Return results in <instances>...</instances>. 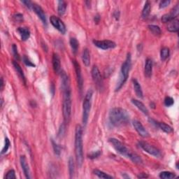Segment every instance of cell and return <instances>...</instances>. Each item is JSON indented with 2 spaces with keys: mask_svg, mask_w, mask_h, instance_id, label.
Listing matches in <instances>:
<instances>
[{
  "mask_svg": "<svg viewBox=\"0 0 179 179\" xmlns=\"http://www.w3.org/2000/svg\"><path fill=\"white\" fill-rule=\"evenodd\" d=\"M109 121L114 127L126 125L129 122V115L124 108H113L109 112Z\"/></svg>",
  "mask_w": 179,
  "mask_h": 179,
  "instance_id": "cell-1",
  "label": "cell"
},
{
  "mask_svg": "<svg viewBox=\"0 0 179 179\" xmlns=\"http://www.w3.org/2000/svg\"><path fill=\"white\" fill-rule=\"evenodd\" d=\"M75 155L79 167L83 163V129L80 125H76L75 130Z\"/></svg>",
  "mask_w": 179,
  "mask_h": 179,
  "instance_id": "cell-2",
  "label": "cell"
},
{
  "mask_svg": "<svg viewBox=\"0 0 179 179\" xmlns=\"http://www.w3.org/2000/svg\"><path fill=\"white\" fill-rule=\"evenodd\" d=\"M132 67V58L130 53H128L127 55L125 60L121 66L120 77H119V80L117 83V86L116 88V91H118L121 89V87L123 86L124 84L125 83L127 80L128 79L129 73Z\"/></svg>",
  "mask_w": 179,
  "mask_h": 179,
  "instance_id": "cell-3",
  "label": "cell"
},
{
  "mask_svg": "<svg viewBox=\"0 0 179 179\" xmlns=\"http://www.w3.org/2000/svg\"><path fill=\"white\" fill-rule=\"evenodd\" d=\"M63 93V102H62V111L64 120L66 123H69L71 114V88L62 90Z\"/></svg>",
  "mask_w": 179,
  "mask_h": 179,
  "instance_id": "cell-4",
  "label": "cell"
},
{
  "mask_svg": "<svg viewBox=\"0 0 179 179\" xmlns=\"http://www.w3.org/2000/svg\"><path fill=\"white\" fill-rule=\"evenodd\" d=\"M92 97V90L90 89L87 92L83 103V123L86 125L89 118V114L91 109V100Z\"/></svg>",
  "mask_w": 179,
  "mask_h": 179,
  "instance_id": "cell-5",
  "label": "cell"
},
{
  "mask_svg": "<svg viewBox=\"0 0 179 179\" xmlns=\"http://www.w3.org/2000/svg\"><path fill=\"white\" fill-rule=\"evenodd\" d=\"M108 141H109L111 144L112 145L113 147L115 148V150L118 153H120V155L128 158L130 156L132 152L128 148L124 146L123 143L119 141L118 139L115 138H111Z\"/></svg>",
  "mask_w": 179,
  "mask_h": 179,
  "instance_id": "cell-6",
  "label": "cell"
},
{
  "mask_svg": "<svg viewBox=\"0 0 179 179\" xmlns=\"http://www.w3.org/2000/svg\"><path fill=\"white\" fill-rule=\"evenodd\" d=\"M91 74L92 79L94 80L95 83L96 84V86H97L98 90H102L103 89V79L102 74L100 73V69H98V67L97 66H94L92 67V71H91Z\"/></svg>",
  "mask_w": 179,
  "mask_h": 179,
  "instance_id": "cell-7",
  "label": "cell"
},
{
  "mask_svg": "<svg viewBox=\"0 0 179 179\" xmlns=\"http://www.w3.org/2000/svg\"><path fill=\"white\" fill-rule=\"evenodd\" d=\"M139 146L141 147L144 151H146L150 155H153L155 157H160L161 155L160 150H158L157 148H155V146H152V145L149 144L148 143L145 141H139Z\"/></svg>",
  "mask_w": 179,
  "mask_h": 179,
  "instance_id": "cell-8",
  "label": "cell"
},
{
  "mask_svg": "<svg viewBox=\"0 0 179 179\" xmlns=\"http://www.w3.org/2000/svg\"><path fill=\"white\" fill-rule=\"evenodd\" d=\"M50 21L52 25L53 26L55 29L58 30L59 32L62 35H64L66 33V26L64 23L62 21V20L59 18L58 17H56L55 15H52L50 18Z\"/></svg>",
  "mask_w": 179,
  "mask_h": 179,
  "instance_id": "cell-9",
  "label": "cell"
},
{
  "mask_svg": "<svg viewBox=\"0 0 179 179\" xmlns=\"http://www.w3.org/2000/svg\"><path fill=\"white\" fill-rule=\"evenodd\" d=\"M93 43L97 48L103 49V50H108V49L114 48L116 46V43L111 40H93Z\"/></svg>",
  "mask_w": 179,
  "mask_h": 179,
  "instance_id": "cell-10",
  "label": "cell"
},
{
  "mask_svg": "<svg viewBox=\"0 0 179 179\" xmlns=\"http://www.w3.org/2000/svg\"><path fill=\"white\" fill-rule=\"evenodd\" d=\"M73 64L74 67L75 71H76L78 87H79L80 92V94H81L83 91V76H82L81 69H80V64L78 63L76 60L73 61Z\"/></svg>",
  "mask_w": 179,
  "mask_h": 179,
  "instance_id": "cell-11",
  "label": "cell"
},
{
  "mask_svg": "<svg viewBox=\"0 0 179 179\" xmlns=\"http://www.w3.org/2000/svg\"><path fill=\"white\" fill-rule=\"evenodd\" d=\"M132 124L133 127L135 129V130L137 132L140 136H142L143 138H147L149 136V133L148 132L146 128H144V125L141 124V122H139L136 120H134L132 122Z\"/></svg>",
  "mask_w": 179,
  "mask_h": 179,
  "instance_id": "cell-12",
  "label": "cell"
},
{
  "mask_svg": "<svg viewBox=\"0 0 179 179\" xmlns=\"http://www.w3.org/2000/svg\"><path fill=\"white\" fill-rule=\"evenodd\" d=\"M178 13H179L178 5H176V6L172 10V11H171L169 14H165L164 15H162V22L168 23L169 22H170L171 20L175 19L176 16L178 15Z\"/></svg>",
  "mask_w": 179,
  "mask_h": 179,
  "instance_id": "cell-13",
  "label": "cell"
},
{
  "mask_svg": "<svg viewBox=\"0 0 179 179\" xmlns=\"http://www.w3.org/2000/svg\"><path fill=\"white\" fill-rule=\"evenodd\" d=\"M32 9L33 11L35 12V14H37L39 18L41 19V21L45 25H47V20H46V16L45 13H44L43 10L42 9L39 5L37 4H33L32 5Z\"/></svg>",
  "mask_w": 179,
  "mask_h": 179,
  "instance_id": "cell-14",
  "label": "cell"
},
{
  "mask_svg": "<svg viewBox=\"0 0 179 179\" xmlns=\"http://www.w3.org/2000/svg\"><path fill=\"white\" fill-rule=\"evenodd\" d=\"M52 63H53V67L55 73L60 74L61 73V63L60 59H59L58 54L53 53V58H52Z\"/></svg>",
  "mask_w": 179,
  "mask_h": 179,
  "instance_id": "cell-15",
  "label": "cell"
},
{
  "mask_svg": "<svg viewBox=\"0 0 179 179\" xmlns=\"http://www.w3.org/2000/svg\"><path fill=\"white\" fill-rule=\"evenodd\" d=\"M20 165H21L22 169L24 172V174L26 178H30V167L29 165H28L27 162V160L25 156H21L20 158Z\"/></svg>",
  "mask_w": 179,
  "mask_h": 179,
  "instance_id": "cell-16",
  "label": "cell"
},
{
  "mask_svg": "<svg viewBox=\"0 0 179 179\" xmlns=\"http://www.w3.org/2000/svg\"><path fill=\"white\" fill-rule=\"evenodd\" d=\"M153 72V61L151 59L148 58L146 60L144 67V74L147 78H150L152 76Z\"/></svg>",
  "mask_w": 179,
  "mask_h": 179,
  "instance_id": "cell-17",
  "label": "cell"
},
{
  "mask_svg": "<svg viewBox=\"0 0 179 179\" xmlns=\"http://www.w3.org/2000/svg\"><path fill=\"white\" fill-rule=\"evenodd\" d=\"M167 30L171 32H177L179 30V20L175 18L169 22Z\"/></svg>",
  "mask_w": 179,
  "mask_h": 179,
  "instance_id": "cell-18",
  "label": "cell"
},
{
  "mask_svg": "<svg viewBox=\"0 0 179 179\" xmlns=\"http://www.w3.org/2000/svg\"><path fill=\"white\" fill-rule=\"evenodd\" d=\"M132 102L139 110L141 111L143 113L145 114V115H148V110L146 106H145L141 102H140V101L137 100H132Z\"/></svg>",
  "mask_w": 179,
  "mask_h": 179,
  "instance_id": "cell-19",
  "label": "cell"
},
{
  "mask_svg": "<svg viewBox=\"0 0 179 179\" xmlns=\"http://www.w3.org/2000/svg\"><path fill=\"white\" fill-rule=\"evenodd\" d=\"M18 32H19L22 41H26L30 37V31L27 27H19L18 29Z\"/></svg>",
  "mask_w": 179,
  "mask_h": 179,
  "instance_id": "cell-20",
  "label": "cell"
},
{
  "mask_svg": "<svg viewBox=\"0 0 179 179\" xmlns=\"http://www.w3.org/2000/svg\"><path fill=\"white\" fill-rule=\"evenodd\" d=\"M132 82H133L134 89V91H135L136 96L138 97H139L140 99H142V98L144 97V94H143L141 85L139 84V83L137 81L136 79H133L132 80Z\"/></svg>",
  "mask_w": 179,
  "mask_h": 179,
  "instance_id": "cell-21",
  "label": "cell"
},
{
  "mask_svg": "<svg viewBox=\"0 0 179 179\" xmlns=\"http://www.w3.org/2000/svg\"><path fill=\"white\" fill-rule=\"evenodd\" d=\"M13 65H14V68L16 71L17 74H18V76L21 78V79L22 80V81L24 82V83L26 84V79H25V74L23 73V71L21 68V67L20 66V64L18 63L16 61H13Z\"/></svg>",
  "mask_w": 179,
  "mask_h": 179,
  "instance_id": "cell-22",
  "label": "cell"
},
{
  "mask_svg": "<svg viewBox=\"0 0 179 179\" xmlns=\"http://www.w3.org/2000/svg\"><path fill=\"white\" fill-rule=\"evenodd\" d=\"M82 60L84 65L88 67L90 64V55L89 50L87 48H85L82 53Z\"/></svg>",
  "mask_w": 179,
  "mask_h": 179,
  "instance_id": "cell-23",
  "label": "cell"
},
{
  "mask_svg": "<svg viewBox=\"0 0 179 179\" xmlns=\"http://www.w3.org/2000/svg\"><path fill=\"white\" fill-rule=\"evenodd\" d=\"M156 127L157 128H159L161 130L166 132V133L169 134L173 132V129L172 127L165 123H159V122H157Z\"/></svg>",
  "mask_w": 179,
  "mask_h": 179,
  "instance_id": "cell-24",
  "label": "cell"
},
{
  "mask_svg": "<svg viewBox=\"0 0 179 179\" xmlns=\"http://www.w3.org/2000/svg\"><path fill=\"white\" fill-rule=\"evenodd\" d=\"M150 9H151V5H150V2L147 1L146 2V4H145L144 9H143L142 11L141 16L143 18H146L148 17L150 13Z\"/></svg>",
  "mask_w": 179,
  "mask_h": 179,
  "instance_id": "cell-25",
  "label": "cell"
},
{
  "mask_svg": "<svg viewBox=\"0 0 179 179\" xmlns=\"http://www.w3.org/2000/svg\"><path fill=\"white\" fill-rule=\"evenodd\" d=\"M67 10V3L64 1H59L58 6V13L59 16H62L65 14Z\"/></svg>",
  "mask_w": 179,
  "mask_h": 179,
  "instance_id": "cell-26",
  "label": "cell"
},
{
  "mask_svg": "<svg viewBox=\"0 0 179 179\" xmlns=\"http://www.w3.org/2000/svg\"><path fill=\"white\" fill-rule=\"evenodd\" d=\"M69 176L70 178H73L75 172V164H74V161L72 157H70L69 159Z\"/></svg>",
  "mask_w": 179,
  "mask_h": 179,
  "instance_id": "cell-27",
  "label": "cell"
},
{
  "mask_svg": "<svg viewBox=\"0 0 179 179\" xmlns=\"http://www.w3.org/2000/svg\"><path fill=\"white\" fill-rule=\"evenodd\" d=\"M70 46H71V48L72 49V51L74 54H76L78 51V49L79 47V41H77L76 39L75 38H71L70 39Z\"/></svg>",
  "mask_w": 179,
  "mask_h": 179,
  "instance_id": "cell-28",
  "label": "cell"
},
{
  "mask_svg": "<svg viewBox=\"0 0 179 179\" xmlns=\"http://www.w3.org/2000/svg\"><path fill=\"white\" fill-rule=\"evenodd\" d=\"M169 56V49L167 47H164L161 49L160 59L162 61H165Z\"/></svg>",
  "mask_w": 179,
  "mask_h": 179,
  "instance_id": "cell-29",
  "label": "cell"
},
{
  "mask_svg": "<svg viewBox=\"0 0 179 179\" xmlns=\"http://www.w3.org/2000/svg\"><path fill=\"white\" fill-rule=\"evenodd\" d=\"M129 158L132 161V162H133L134 163H135V164L136 165L143 164V160L141 158V157L136 153H132Z\"/></svg>",
  "mask_w": 179,
  "mask_h": 179,
  "instance_id": "cell-30",
  "label": "cell"
},
{
  "mask_svg": "<svg viewBox=\"0 0 179 179\" xmlns=\"http://www.w3.org/2000/svg\"><path fill=\"white\" fill-rule=\"evenodd\" d=\"M148 30L155 36H160L161 35V30L159 26L155 25H150L148 26Z\"/></svg>",
  "mask_w": 179,
  "mask_h": 179,
  "instance_id": "cell-31",
  "label": "cell"
},
{
  "mask_svg": "<svg viewBox=\"0 0 179 179\" xmlns=\"http://www.w3.org/2000/svg\"><path fill=\"white\" fill-rule=\"evenodd\" d=\"M160 178L162 179H172L176 177L175 173L170 172H162L160 173Z\"/></svg>",
  "mask_w": 179,
  "mask_h": 179,
  "instance_id": "cell-32",
  "label": "cell"
},
{
  "mask_svg": "<svg viewBox=\"0 0 179 179\" xmlns=\"http://www.w3.org/2000/svg\"><path fill=\"white\" fill-rule=\"evenodd\" d=\"M94 174L97 176L98 177L100 178H113V176H111L110 175L107 174V173H106L105 172H102V171H100L99 169H95L94 170Z\"/></svg>",
  "mask_w": 179,
  "mask_h": 179,
  "instance_id": "cell-33",
  "label": "cell"
},
{
  "mask_svg": "<svg viewBox=\"0 0 179 179\" xmlns=\"http://www.w3.org/2000/svg\"><path fill=\"white\" fill-rule=\"evenodd\" d=\"M51 143H52V145H53L54 153H55V154L56 155H58V156H59V155H60V153H61L60 147H59V145L57 144L54 141V140H53V139L51 140Z\"/></svg>",
  "mask_w": 179,
  "mask_h": 179,
  "instance_id": "cell-34",
  "label": "cell"
},
{
  "mask_svg": "<svg viewBox=\"0 0 179 179\" xmlns=\"http://www.w3.org/2000/svg\"><path fill=\"white\" fill-rule=\"evenodd\" d=\"M174 104V100L172 97H167L165 99V104L166 106H172Z\"/></svg>",
  "mask_w": 179,
  "mask_h": 179,
  "instance_id": "cell-35",
  "label": "cell"
},
{
  "mask_svg": "<svg viewBox=\"0 0 179 179\" xmlns=\"http://www.w3.org/2000/svg\"><path fill=\"white\" fill-rule=\"evenodd\" d=\"M10 145H11V144H10L9 139L8 138L5 139V145L3 148V149H2V154H4L7 151L8 149L9 148Z\"/></svg>",
  "mask_w": 179,
  "mask_h": 179,
  "instance_id": "cell-36",
  "label": "cell"
},
{
  "mask_svg": "<svg viewBox=\"0 0 179 179\" xmlns=\"http://www.w3.org/2000/svg\"><path fill=\"white\" fill-rule=\"evenodd\" d=\"M23 62H24V63L28 67H36L35 64H34L32 62H31L30 60V59L28 58L27 56H25V55L23 57Z\"/></svg>",
  "mask_w": 179,
  "mask_h": 179,
  "instance_id": "cell-37",
  "label": "cell"
},
{
  "mask_svg": "<svg viewBox=\"0 0 179 179\" xmlns=\"http://www.w3.org/2000/svg\"><path fill=\"white\" fill-rule=\"evenodd\" d=\"M12 51H13V53H14V55L15 58H16L18 60L20 59V55H19V53H18V48H17V46H15V44H13L12 46Z\"/></svg>",
  "mask_w": 179,
  "mask_h": 179,
  "instance_id": "cell-38",
  "label": "cell"
},
{
  "mask_svg": "<svg viewBox=\"0 0 179 179\" xmlns=\"http://www.w3.org/2000/svg\"><path fill=\"white\" fill-rule=\"evenodd\" d=\"M6 179H13V178H16V176H15V171L14 169L9 170V172H7L6 176Z\"/></svg>",
  "mask_w": 179,
  "mask_h": 179,
  "instance_id": "cell-39",
  "label": "cell"
},
{
  "mask_svg": "<svg viewBox=\"0 0 179 179\" xmlns=\"http://www.w3.org/2000/svg\"><path fill=\"white\" fill-rule=\"evenodd\" d=\"M101 155V151L100 150H97V151H95L92 153L91 154H90L88 155V157L90 158V159H95V158H97L100 156Z\"/></svg>",
  "mask_w": 179,
  "mask_h": 179,
  "instance_id": "cell-40",
  "label": "cell"
},
{
  "mask_svg": "<svg viewBox=\"0 0 179 179\" xmlns=\"http://www.w3.org/2000/svg\"><path fill=\"white\" fill-rule=\"evenodd\" d=\"M14 19L15 20V21L20 22L23 21V15L21 14H15L14 15Z\"/></svg>",
  "mask_w": 179,
  "mask_h": 179,
  "instance_id": "cell-41",
  "label": "cell"
},
{
  "mask_svg": "<svg viewBox=\"0 0 179 179\" xmlns=\"http://www.w3.org/2000/svg\"><path fill=\"white\" fill-rule=\"evenodd\" d=\"M171 2L169 0H165V1H162L160 3V9H164V8L167 7L168 5H169Z\"/></svg>",
  "mask_w": 179,
  "mask_h": 179,
  "instance_id": "cell-42",
  "label": "cell"
},
{
  "mask_svg": "<svg viewBox=\"0 0 179 179\" xmlns=\"http://www.w3.org/2000/svg\"><path fill=\"white\" fill-rule=\"evenodd\" d=\"M64 132H65V125H64V124H62L60 128H59V129L58 136H60L62 135H64Z\"/></svg>",
  "mask_w": 179,
  "mask_h": 179,
  "instance_id": "cell-43",
  "label": "cell"
},
{
  "mask_svg": "<svg viewBox=\"0 0 179 179\" xmlns=\"http://www.w3.org/2000/svg\"><path fill=\"white\" fill-rule=\"evenodd\" d=\"M22 3L24 4L25 5L26 7H27L29 9H32V5L33 3L30 1H22Z\"/></svg>",
  "mask_w": 179,
  "mask_h": 179,
  "instance_id": "cell-44",
  "label": "cell"
},
{
  "mask_svg": "<svg viewBox=\"0 0 179 179\" xmlns=\"http://www.w3.org/2000/svg\"><path fill=\"white\" fill-rule=\"evenodd\" d=\"M139 178H146L148 177V175H147L146 173H140V174L137 176Z\"/></svg>",
  "mask_w": 179,
  "mask_h": 179,
  "instance_id": "cell-45",
  "label": "cell"
},
{
  "mask_svg": "<svg viewBox=\"0 0 179 179\" xmlns=\"http://www.w3.org/2000/svg\"><path fill=\"white\" fill-rule=\"evenodd\" d=\"M95 21L97 23H98L100 21V17L99 16V15H96V16H95Z\"/></svg>",
  "mask_w": 179,
  "mask_h": 179,
  "instance_id": "cell-46",
  "label": "cell"
},
{
  "mask_svg": "<svg viewBox=\"0 0 179 179\" xmlns=\"http://www.w3.org/2000/svg\"><path fill=\"white\" fill-rule=\"evenodd\" d=\"M4 85V80H3V78H2V79H1V90H3Z\"/></svg>",
  "mask_w": 179,
  "mask_h": 179,
  "instance_id": "cell-47",
  "label": "cell"
}]
</instances>
